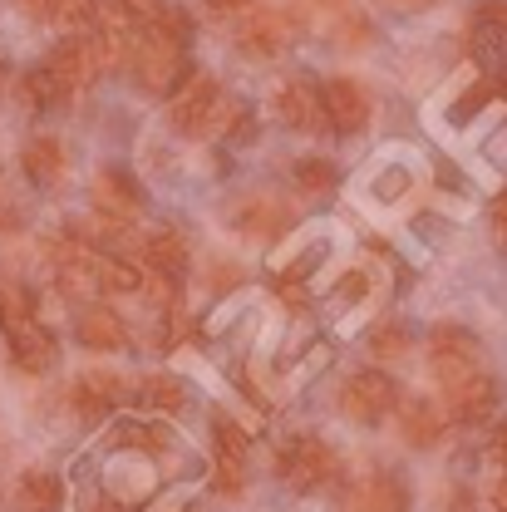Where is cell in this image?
<instances>
[{"label":"cell","mask_w":507,"mask_h":512,"mask_svg":"<svg viewBox=\"0 0 507 512\" xmlns=\"http://www.w3.org/2000/svg\"><path fill=\"white\" fill-rule=\"evenodd\" d=\"M168 119H173L178 133H188V138H212V133H227V128L242 133L247 109H242L237 99H227L212 74H192V79H183V84L173 89Z\"/></svg>","instance_id":"1"},{"label":"cell","mask_w":507,"mask_h":512,"mask_svg":"<svg viewBox=\"0 0 507 512\" xmlns=\"http://www.w3.org/2000/svg\"><path fill=\"white\" fill-rule=\"evenodd\" d=\"M183 35L163 30V25H148L133 45V74L148 94H173L188 74V55H183Z\"/></svg>","instance_id":"2"},{"label":"cell","mask_w":507,"mask_h":512,"mask_svg":"<svg viewBox=\"0 0 507 512\" xmlns=\"http://www.w3.org/2000/svg\"><path fill=\"white\" fill-rule=\"evenodd\" d=\"M276 473H281L286 488L316 493V488H325V483L340 473V453L325 444V439L301 434V439H286V444H281V453H276Z\"/></svg>","instance_id":"3"},{"label":"cell","mask_w":507,"mask_h":512,"mask_svg":"<svg viewBox=\"0 0 507 512\" xmlns=\"http://www.w3.org/2000/svg\"><path fill=\"white\" fill-rule=\"evenodd\" d=\"M301 30H306V15H301L296 5H286V10L252 5V10L237 20V45H242L247 55H256V60H266V55H281Z\"/></svg>","instance_id":"4"},{"label":"cell","mask_w":507,"mask_h":512,"mask_svg":"<svg viewBox=\"0 0 507 512\" xmlns=\"http://www.w3.org/2000/svg\"><path fill=\"white\" fill-rule=\"evenodd\" d=\"M394 404H399V384L389 380L384 370H355V375L345 380V389H340L345 419H355V424H365V429H375Z\"/></svg>","instance_id":"5"},{"label":"cell","mask_w":507,"mask_h":512,"mask_svg":"<svg viewBox=\"0 0 507 512\" xmlns=\"http://www.w3.org/2000/svg\"><path fill=\"white\" fill-rule=\"evenodd\" d=\"M429 365H434V375H439L444 389L468 380V375H478V340L463 325H439L429 335Z\"/></svg>","instance_id":"6"},{"label":"cell","mask_w":507,"mask_h":512,"mask_svg":"<svg viewBox=\"0 0 507 512\" xmlns=\"http://www.w3.org/2000/svg\"><path fill=\"white\" fill-rule=\"evenodd\" d=\"M276 114H281V124L296 128V133H320V128H330L325 94H320L311 79H286V84L276 89Z\"/></svg>","instance_id":"7"},{"label":"cell","mask_w":507,"mask_h":512,"mask_svg":"<svg viewBox=\"0 0 507 512\" xmlns=\"http://www.w3.org/2000/svg\"><path fill=\"white\" fill-rule=\"evenodd\" d=\"M473 55L498 79L507 74V0H483L473 10Z\"/></svg>","instance_id":"8"},{"label":"cell","mask_w":507,"mask_h":512,"mask_svg":"<svg viewBox=\"0 0 507 512\" xmlns=\"http://www.w3.org/2000/svg\"><path fill=\"white\" fill-rule=\"evenodd\" d=\"M89 192H94V207H99L104 222H133L143 212V188L133 183V173H124V168H99Z\"/></svg>","instance_id":"9"},{"label":"cell","mask_w":507,"mask_h":512,"mask_svg":"<svg viewBox=\"0 0 507 512\" xmlns=\"http://www.w3.org/2000/svg\"><path fill=\"white\" fill-rule=\"evenodd\" d=\"M444 409H448V419H458V424H483V419L498 409V380L478 370V375H468V380L448 384Z\"/></svg>","instance_id":"10"},{"label":"cell","mask_w":507,"mask_h":512,"mask_svg":"<svg viewBox=\"0 0 507 512\" xmlns=\"http://www.w3.org/2000/svg\"><path fill=\"white\" fill-rule=\"evenodd\" d=\"M320 94H325L330 128H340V133H360V128L370 124V94H365L360 79H330Z\"/></svg>","instance_id":"11"},{"label":"cell","mask_w":507,"mask_h":512,"mask_svg":"<svg viewBox=\"0 0 507 512\" xmlns=\"http://www.w3.org/2000/svg\"><path fill=\"white\" fill-rule=\"evenodd\" d=\"M20 168L35 188H60L64 173H69V153L55 133H35L25 148H20Z\"/></svg>","instance_id":"12"},{"label":"cell","mask_w":507,"mask_h":512,"mask_svg":"<svg viewBox=\"0 0 507 512\" xmlns=\"http://www.w3.org/2000/svg\"><path fill=\"white\" fill-rule=\"evenodd\" d=\"M291 222H296V212L281 197H242L232 207V227L247 237H281V232H291Z\"/></svg>","instance_id":"13"},{"label":"cell","mask_w":507,"mask_h":512,"mask_svg":"<svg viewBox=\"0 0 507 512\" xmlns=\"http://www.w3.org/2000/svg\"><path fill=\"white\" fill-rule=\"evenodd\" d=\"M448 429V409H439L434 399H404L399 404V434L409 448H434Z\"/></svg>","instance_id":"14"},{"label":"cell","mask_w":507,"mask_h":512,"mask_svg":"<svg viewBox=\"0 0 507 512\" xmlns=\"http://www.w3.org/2000/svg\"><path fill=\"white\" fill-rule=\"evenodd\" d=\"M74 409H79V419H104V414H114L119 409V399H124V380L119 375H109V370H89V375H79L74 380Z\"/></svg>","instance_id":"15"},{"label":"cell","mask_w":507,"mask_h":512,"mask_svg":"<svg viewBox=\"0 0 507 512\" xmlns=\"http://www.w3.org/2000/svg\"><path fill=\"white\" fill-rule=\"evenodd\" d=\"M345 512H409V483L399 473H375L350 493Z\"/></svg>","instance_id":"16"},{"label":"cell","mask_w":507,"mask_h":512,"mask_svg":"<svg viewBox=\"0 0 507 512\" xmlns=\"http://www.w3.org/2000/svg\"><path fill=\"white\" fill-rule=\"evenodd\" d=\"M45 64H50V74L60 79L69 94L99 79V60H94V50H89V40H84V35H74V40L55 45V55H50Z\"/></svg>","instance_id":"17"},{"label":"cell","mask_w":507,"mask_h":512,"mask_svg":"<svg viewBox=\"0 0 507 512\" xmlns=\"http://www.w3.org/2000/svg\"><path fill=\"white\" fill-rule=\"evenodd\" d=\"M10 360H15L25 375H45V370H55L60 345H55V335L35 320V325H25V330H15V335H10Z\"/></svg>","instance_id":"18"},{"label":"cell","mask_w":507,"mask_h":512,"mask_svg":"<svg viewBox=\"0 0 507 512\" xmlns=\"http://www.w3.org/2000/svg\"><path fill=\"white\" fill-rule=\"evenodd\" d=\"M74 335H79L84 350H124L128 345V325L114 316L109 306H89V311H79Z\"/></svg>","instance_id":"19"},{"label":"cell","mask_w":507,"mask_h":512,"mask_svg":"<svg viewBox=\"0 0 507 512\" xmlns=\"http://www.w3.org/2000/svg\"><path fill=\"white\" fill-rule=\"evenodd\" d=\"M10 503H15V512H60L64 488H60V478H55V473L30 468V473H20V478H15Z\"/></svg>","instance_id":"20"},{"label":"cell","mask_w":507,"mask_h":512,"mask_svg":"<svg viewBox=\"0 0 507 512\" xmlns=\"http://www.w3.org/2000/svg\"><path fill=\"white\" fill-rule=\"evenodd\" d=\"M143 256H148V266L158 271V276H183L188 271V237L178 232V227H163V232H153L148 242H143Z\"/></svg>","instance_id":"21"},{"label":"cell","mask_w":507,"mask_h":512,"mask_svg":"<svg viewBox=\"0 0 507 512\" xmlns=\"http://www.w3.org/2000/svg\"><path fill=\"white\" fill-rule=\"evenodd\" d=\"M20 10L30 20H50V25H94L99 0H20Z\"/></svg>","instance_id":"22"},{"label":"cell","mask_w":507,"mask_h":512,"mask_svg":"<svg viewBox=\"0 0 507 512\" xmlns=\"http://www.w3.org/2000/svg\"><path fill=\"white\" fill-rule=\"evenodd\" d=\"M133 394H138L143 409H158V414H178L188 404V389H183V380H173V375H148V380H138Z\"/></svg>","instance_id":"23"},{"label":"cell","mask_w":507,"mask_h":512,"mask_svg":"<svg viewBox=\"0 0 507 512\" xmlns=\"http://www.w3.org/2000/svg\"><path fill=\"white\" fill-rule=\"evenodd\" d=\"M0 325H5V335L35 325V296H30V286H20V281H0Z\"/></svg>","instance_id":"24"},{"label":"cell","mask_w":507,"mask_h":512,"mask_svg":"<svg viewBox=\"0 0 507 512\" xmlns=\"http://www.w3.org/2000/svg\"><path fill=\"white\" fill-rule=\"evenodd\" d=\"M109 444L114 448H138V453H163V448L173 444V434H168L163 424H124V429L109 434Z\"/></svg>","instance_id":"25"},{"label":"cell","mask_w":507,"mask_h":512,"mask_svg":"<svg viewBox=\"0 0 507 512\" xmlns=\"http://www.w3.org/2000/svg\"><path fill=\"white\" fill-rule=\"evenodd\" d=\"M138 286H143V276H138L133 261H124V256H99V291L124 296V291H138Z\"/></svg>","instance_id":"26"},{"label":"cell","mask_w":507,"mask_h":512,"mask_svg":"<svg viewBox=\"0 0 507 512\" xmlns=\"http://www.w3.org/2000/svg\"><path fill=\"white\" fill-rule=\"evenodd\" d=\"M25 94H30V104H40V109H60L64 99H69V89L50 74V64H40V69L25 74Z\"/></svg>","instance_id":"27"},{"label":"cell","mask_w":507,"mask_h":512,"mask_svg":"<svg viewBox=\"0 0 507 512\" xmlns=\"http://www.w3.org/2000/svg\"><path fill=\"white\" fill-rule=\"evenodd\" d=\"M291 178H296V188H301V192H311V197H320V192H330L335 183H340L335 163H325V158H301Z\"/></svg>","instance_id":"28"},{"label":"cell","mask_w":507,"mask_h":512,"mask_svg":"<svg viewBox=\"0 0 507 512\" xmlns=\"http://www.w3.org/2000/svg\"><path fill=\"white\" fill-rule=\"evenodd\" d=\"M370 350L380 355V360H404L409 355V325H399V320H384L370 330Z\"/></svg>","instance_id":"29"},{"label":"cell","mask_w":507,"mask_h":512,"mask_svg":"<svg viewBox=\"0 0 507 512\" xmlns=\"http://www.w3.org/2000/svg\"><path fill=\"white\" fill-rule=\"evenodd\" d=\"M212 434H217V453H227V458H247L252 439H247V429H242L232 414H212Z\"/></svg>","instance_id":"30"},{"label":"cell","mask_w":507,"mask_h":512,"mask_svg":"<svg viewBox=\"0 0 507 512\" xmlns=\"http://www.w3.org/2000/svg\"><path fill=\"white\" fill-rule=\"evenodd\" d=\"M242 488H247V458L217 453V463H212V493H242Z\"/></svg>","instance_id":"31"},{"label":"cell","mask_w":507,"mask_h":512,"mask_svg":"<svg viewBox=\"0 0 507 512\" xmlns=\"http://www.w3.org/2000/svg\"><path fill=\"white\" fill-rule=\"evenodd\" d=\"M335 40H340V50H365V45L375 40V25H370L365 15H355V10H350V15H340V20H335Z\"/></svg>","instance_id":"32"},{"label":"cell","mask_w":507,"mask_h":512,"mask_svg":"<svg viewBox=\"0 0 507 512\" xmlns=\"http://www.w3.org/2000/svg\"><path fill=\"white\" fill-rule=\"evenodd\" d=\"M493 89H498L493 79H478V84H473V89H468V94H463V99L453 104V119H468L473 109H483V104L493 99Z\"/></svg>","instance_id":"33"},{"label":"cell","mask_w":507,"mask_h":512,"mask_svg":"<svg viewBox=\"0 0 507 512\" xmlns=\"http://www.w3.org/2000/svg\"><path fill=\"white\" fill-rule=\"evenodd\" d=\"M207 20H242L252 10V0H197Z\"/></svg>","instance_id":"34"},{"label":"cell","mask_w":507,"mask_h":512,"mask_svg":"<svg viewBox=\"0 0 507 512\" xmlns=\"http://www.w3.org/2000/svg\"><path fill=\"white\" fill-rule=\"evenodd\" d=\"M404 192H409V173H404V168L380 173V183H375V197H380V202H394V197H404Z\"/></svg>","instance_id":"35"},{"label":"cell","mask_w":507,"mask_h":512,"mask_svg":"<svg viewBox=\"0 0 507 512\" xmlns=\"http://www.w3.org/2000/svg\"><path fill=\"white\" fill-rule=\"evenodd\" d=\"M488 222H493V237L507 247V192H498L493 197V212H488Z\"/></svg>","instance_id":"36"},{"label":"cell","mask_w":507,"mask_h":512,"mask_svg":"<svg viewBox=\"0 0 507 512\" xmlns=\"http://www.w3.org/2000/svg\"><path fill=\"white\" fill-rule=\"evenodd\" d=\"M370 291V276L365 271H350L345 281H340V301H355V296H365Z\"/></svg>","instance_id":"37"},{"label":"cell","mask_w":507,"mask_h":512,"mask_svg":"<svg viewBox=\"0 0 507 512\" xmlns=\"http://www.w3.org/2000/svg\"><path fill=\"white\" fill-rule=\"evenodd\" d=\"M124 5L133 10V15H143V20H153V15L163 10V0H124Z\"/></svg>","instance_id":"38"},{"label":"cell","mask_w":507,"mask_h":512,"mask_svg":"<svg viewBox=\"0 0 507 512\" xmlns=\"http://www.w3.org/2000/svg\"><path fill=\"white\" fill-rule=\"evenodd\" d=\"M84 512H128V503H119V498H94Z\"/></svg>","instance_id":"39"},{"label":"cell","mask_w":507,"mask_h":512,"mask_svg":"<svg viewBox=\"0 0 507 512\" xmlns=\"http://www.w3.org/2000/svg\"><path fill=\"white\" fill-rule=\"evenodd\" d=\"M320 10H325V15H335V20H340V15H350V0H316Z\"/></svg>","instance_id":"40"},{"label":"cell","mask_w":507,"mask_h":512,"mask_svg":"<svg viewBox=\"0 0 507 512\" xmlns=\"http://www.w3.org/2000/svg\"><path fill=\"white\" fill-rule=\"evenodd\" d=\"M493 458H498V463L507 468V424L498 429V439H493Z\"/></svg>","instance_id":"41"},{"label":"cell","mask_w":507,"mask_h":512,"mask_svg":"<svg viewBox=\"0 0 507 512\" xmlns=\"http://www.w3.org/2000/svg\"><path fill=\"white\" fill-rule=\"evenodd\" d=\"M493 508H498V512H507V478H503V483H498V488H493Z\"/></svg>","instance_id":"42"},{"label":"cell","mask_w":507,"mask_h":512,"mask_svg":"<svg viewBox=\"0 0 507 512\" xmlns=\"http://www.w3.org/2000/svg\"><path fill=\"white\" fill-rule=\"evenodd\" d=\"M453 512H468V493H463V488L453 493Z\"/></svg>","instance_id":"43"},{"label":"cell","mask_w":507,"mask_h":512,"mask_svg":"<svg viewBox=\"0 0 507 512\" xmlns=\"http://www.w3.org/2000/svg\"><path fill=\"white\" fill-rule=\"evenodd\" d=\"M399 5H409V10H414V5H424V0H399Z\"/></svg>","instance_id":"44"},{"label":"cell","mask_w":507,"mask_h":512,"mask_svg":"<svg viewBox=\"0 0 507 512\" xmlns=\"http://www.w3.org/2000/svg\"><path fill=\"white\" fill-rule=\"evenodd\" d=\"M0 74H5V69H0Z\"/></svg>","instance_id":"45"}]
</instances>
